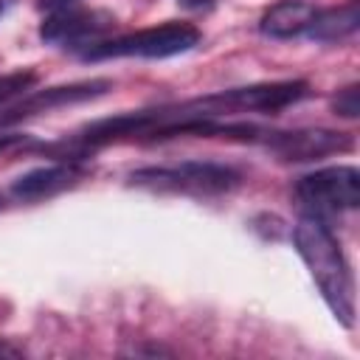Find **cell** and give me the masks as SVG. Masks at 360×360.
<instances>
[{
    "instance_id": "1",
    "label": "cell",
    "mask_w": 360,
    "mask_h": 360,
    "mask_svg": "<svg viewBox=\"0 0 360 360\" xmlns=\"http://www.w3.org/2000/svg\"><path fill=\"white\" fill-rule=\"evenodd\" d=\"M292 239H295V248H298L301 259L307 262L326 307L335 312V318L346 329H352L354 326V284H352L349 264L340 253V245L335 242L329 228L315 217H304L295 225Z\"/></svg>"
},
{
    "instance_id": "2",
    "label": "cell",
    "mask_w": 360,
    "mask_h": 360,
    "mask_svg": "<svg viewBox=\"0 0 360 360\" xmlns=\"http://www.w3.org/2000/svg\"><path fill=\"white\" fill-rule=\"evenodd\" d=\"M200 42V31L186 22H169L160 28H146L138 34H127L112 42L93 45L84 51V59H104V56H146V59H163L183 53Z\"/></svg>"
},
{
    "instance_id": "3",
    "label": "cell",
    "mask_w": 360,
    "mask_h": 360,
    "mask_svg": "<svg viewBox=\"0 0 360 360\" xmlns=\"http://www.w3.org/2000/svg\"><path fill=\"white\" fill-rule=\"evenodd\" d=\"M135 186L149 188H172V191H197V194H217L236 183V172L214 163H183L172 169H141L132 174Z\"/></svg>"
},
{
    "instance_id": "4",
    "label": "cell",
    "mask_w": 360,
    "mask_h": 360,
    "mask_svg": "<svg viewBox=\"0 0 360 360\" xmlns=\"http://www.w3.org/2000/svg\"><path fill=\"white\" fill-rule=\"evenodd\" d=\"M298 197L323 208H357L360 205V172L354 166H329L298 180Z\"/></svg>"
},
{
    "instance_id": "5",
    "label": "cell",
    "mask_w": 360,
    "mask_h": 360,
    "mask_svg": "<svg viewBox=\"0 0 360 360\" xmlns=\"http://www.w3.org/2000/svg\"><path fill=\"white\" fill-rule=\"evenodd\" d=\"M352 141L343 132L329 129H301V132H276L270 138V149L284 160H315L340 149H349Z\"/></svg>"
},
{
    "instance_id": "6",
    "label": "cell",
    "mask_w": 360,
    "mask_h": 360,
    "mask_svg": "<svg viewBox=\"0 0 360 360\" xmlns=\"http://www.w3.org/2000/svg\"><path fill=\"white\" fill-rule=\"evenodd\" d=\"M107 87H110L107 79H96V82H84V84L51 87V90L34 93V96L22 98L17 107H11L8 115L0 118V124H11V121H20V118H28V115H37V112H48V110H53V107H59V104H70V101H84V98L101 96Z\"/></svg>"
},
{
    "instance_id": "7",
    "label": "cell",
    "mask_w": 360,
    "mask_h": 360,
    "mask_svg": "<svg viewBox=\"0 0 360 360\" xmlns=\"http://www.w3.org/2000/svg\"><path fill=\"white\" fill-rule=\"evenodd\" d=\"M315 17V8L309 3H301V0H281L276 3L259 22L262 34L264 37H273V39H290L301 31H307V25L312 22Z\"/></svg>"
},
{
    "instance_id": "8",
    "label": "cell",
    "mask_w": 360,
    "mask_h": 360,
    "mask_svg": "<svg viewBox=\"0 0 360 360\" xmlns=\"http://www.w3.org/2000/svg\"><path fill=\"white\" fill-rule=\"evenodd\" d=\"M104 25H110V17L101 14V11H70V8H59L51 20L42 22L39 34H42V39L59 42V39H73V37L98 31Z\"/></svg>"
},
{
    "instance_id": "9",
    "label": "cell",
    "mask_w": 360,
    "mask_h": 360,
    "mask_svg": "<svg viewBox=\"0 0 360 360\" xmlns=\"http://www.w3.org/2000/svg\"><path fill=\"white\" fill-rule=\"evenodd\" d=\"M79 177V169L76 166H48V169H34L28 174H22L11 191L17 197H42V194H51V191H59L65 188L68 183H73Z\"/></svg>"
},
{
    "instance_id": "10",
    "label": "cell",
    "mask_w": 360,
    "mask_h": 360,
    "mask_svg": "<svg viewBox=\"0 0 360 360\" xmlns=\"http://www.w3.org/2000/svg\"><path fill=\"white\" fill-rule=\"evenodd\" d=\"M357 22H360V8H357V3H349L343 8H332V11H323V14L315 11V17L307 25V31L315 39L335 42V39L349 37L357 28Z\"/></svg>"
},
{
    "instance_id": "11",
    "label": "cell",
    "mask_w": 360,
    "mask_h": 360,
    "mask_svg": "<svg viewBox=\"0 0 360 360\" xmlns=\"http://www.w3.org/2000/svg\"><path fill=\"white\" fill-rule=\"evenodd\" d=\"M37 82L34 70H14V73H3L0 76V104L22 96L25 90H31V84Z\"/></svg>"
},
{
    "instance_id": "12",
    "label": "cell",
    "mask_w": 360,
    "mask_h": 360,
    "mask_svg": "<svg viewBox=\"0 0 360 360\" xmlns=\"http://www.w3.org/2000/svg\"><path fill=\"white\" fill-rule=\"evenodd\" d=\"M335 110L346 118H354L360 112V101H357V87H346L338 98H335Z\"/></svg>"
},
{
    "instance_id": "13",
    "label": "cell",
    "mask_w": 360,
    "mask_h": 360,
    "mask_svg": "<svg viewBox=\"0 0 360 360\" xmlns=\"http://www.w3.org/2000/svg\"><path fill=\"white\" fill-rule=\"evenodd\" d=\"M183 8H191V11H197V8H208L214 0H177Z\"/></svg>"
},
{
    "instance_id": "14",
    "label": "cell",
    "mask_w": 360,
    "mask_h": 360,
    "mask_svg": "<svg viewBox=\"0 0 360 360\" xmlns=\"http://www.w3.org/2000/svg\"><path fill=\"white\" fill-rule=\"evenodd\" d=\"M68 3L73 0H42V8H68Z\"/></svg>"
},
{
    "instance_id": "15",
    "label": "cell",
    "mask_w": 360,
    "mask_h": 360,
    "mask_svg": "<svg viewBox=\"0 0 360 360\" xmlns=\"http://www.w3.org/2000/svg\"><path fill=\"white\" fill-rule=\"evenodd\" d=\"M20 141V135H0V152L6 149V146H11V143H17Z\"/></svg>"
},
{
    "instance_id": "16",
    "label": "cell",
    "mask_w": 360,
    "mask_h": 360,
    "mask_svg": "<svg viewBox=\"0 0 360 360\" xmlns=\"http://www.w3.org/2000/svg\"><path fill=\"white\" fill-rule=\"evenodd\" d=\"M0 354H17L14 349H8V346H0Z\"/></svg>"
}]
</instances>
